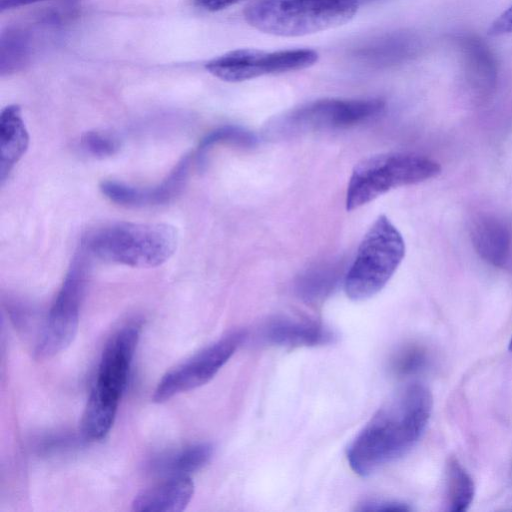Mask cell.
Listing matches in <instances>:
<instances>
[{
    "label": "cell",
    "instance_id": "1",
    "mask_svg": "<svg viewBox=\"0 0 512 512\" xmlns=\"http://www.w3.org/2000/svg\"><path fill=\"white\" fill-rule=\"evenodd\" d=\"M432 404L430 391L418 383L393 395L349 446L351 469L366 477L407 454L424 433Z\"/></svg>",
    "mask_w": 512,
    "mask_h": 512
},
{
    "label": "cell",
    "instance_id": "2",
    "mask_svg": "<svg viewBox=\"0 0 512 512\" xmlns=\"http://www.w3.org/2000/svg\"><path fill=\"white\" fill-rule=\"evenodd\" d=\"M361 0H252L243 16L254 29L280 37H301L349 22Z\"/></svg>",
    "mask_w": 512,
    "mask_h": 512
},
{
    "label": "cell",
    "instance_id": "3",
    "mask_svg": "<svg viewBox=\"0 0 512 512\" xmlns=\"http://www.w3.org/2000/svg\"><path fill=\"white\" fill-rule=\"evenodd\" d=\"M178 232L166 223L117 222L92 231L82 245L102 260L134 268L162 265L176 251Z\"/></svg>",
    "mask_w": 512,
    "mask_h": 512
},
{
    "label": "cell",
    "instance_id": "4",
    "mask_svg": "<svg viewBox=\"0 0 512 512\" xmlns=\"http://www.w3.org/2000/svg\"><path fill=\"white\" fill-rule=\"evenodd\" d=\"M441 173L440 164L414 153H382L361 160L353 169L346 192V209L355 210L391 189L417 184Z\"/></svg>",
    "mask_w": 512,
    "mask_h": 512
},
{
    "label": "cell",
    "instance_id": "5",
    "mask_svg": "<svg viewBox=\"0 0 512 512\" xmlns=\"http://www.w3.org/2000/svg\"><path fill=\"white\" fill-rule=\"evenodd\" d=\"M405 255L401 233L380 215L368 229L348 270L344 290L354 301L368 299L387 284Z\"/></svg>",
    "mask_w": 512,
    "mask_h": 512
},
{
    "label": "cell",
    "instance_id": "6",
    "mask_svg": "<svg viewBox=\"0 0 512 512\" xmlns=\"http://www.w3.org/2000/svg\"><path fill=\"white\" fill-rule=\"evenodd\" d=\"M89 252L81 244L49 311L45 326L36 345L39 359L55 356L74 340L78 325L81 302L89 277Z\"/></svg>",
    "mask_w": 512,
    "mask_h": 512
},
{
    "label": "cell",
    "instance_id": "7",
    "mask_svg": "<svg viewBox=\"0 0 512 512\" xmlns=\"http://www.w3.org/2000/svg\"><path fill=\"white\" fill-rule=\"evenodd\" d=\"M319 54L308 48L264 51L236 49L209 60L205 69L225 82H242L264 75L282 74L309 68Z\"/></svg>",
    "mask_w": 512,
    "mask_h": 512
},
{
    "label": "cell",
    "instance_id": "8",
    "mask_svg": "<svg viewBox=\"0 0 512 512\" xmlns=\"http://www.w3.org/2000/svg\"><path fill=\"white\" fill-rule=\"evenodd\" d=\"M385 107L380 98L318 99L295 108L276 123L277 132L342 129L360 124Z\"/></svg>",
    "mask_w": 512,
    "mask_h": 512
},
{
    "label": "cell",
    "instance_id": "9",
    "mask_svg": "<svg viewBox=\"0 0 512 512\" xmlns=\"http://www.w3.org/2000/svg\"><path fill=\"white\" fill-rule=\"evenodd\" d=\"M246 334L235 331L168 371L157 384L153 401L163 403L208 383L241 345Z\"/></svg>",
    "mask_w": 512,
    "mask_h": 512
},
{
    "label": "cell",
    "instance_id": "10",
    "mask_svg": "<svg viewBox=\"0 0 512 512\" xmlns=\"http://www.w3.org/2000/svg\"><path fill=\"white\" fill-rule=\"evenodd\" d=\"M140 328L138 322H132L110 338L103 350L93 387L121 399L128 382Z\"/></svg>",
    "mask_w": 512,
    "mask_h": 512
},
{
    "label": "cell",
    "instance_id": "11",
    "mask_svg": "<svg viewBox=\"0 0 512 512\" xmlns=\"http://www.w3.org/2000/svg\"><path fill=\"white\" fill-rule=\"evenodd\" d=\"M191 156L184 155L161 183L151 187H135L108 180L100 184V190L110 201L127 207H149L170 203L185 187Z\"/></svg>",
    "mask_w": 512,
    "mask_h": 512
},
{
    "label": "cell",
    "instance_id": "12",
    "mask_svg": "<svg viewBox=\"0 0 512 512\" xmlns=\"http://www.w3.org/2000/svg\"><path fill=\"white\" fill-rule=\"evenodd\" d=\"M194 494V484L189 476L171 477L166 482L143 490L132 501L137 512H181Z\"/></svg>",
    "mask_w": 512,
    "mask_h": 512
},
{
    "label": "cell",
    "instance_id": "13",
    "mask_svg": "<svg viewBox=\"0 0 512 512\" xmlns=\"http://www.w3.org/2000/svg\"><path fill=\"white\" fill-rule=\"evenodd\" d=\"M29 134L21 107L10 104L0 114V182L3 184L14 166L26 153Z\"/></svg>",
    "mask_w": 512,
    "mask_h": 512
},
{
    "label": "cell",
    "instance_id": "14",
    "mask_svg": "<svg viewBox=\"0 0 512 512\" xmlns=\"http://www.w3.org/2000/svg\"><path fill=\"white\" fill-rule=\"evenodd\" d=\"M476 252L489 264L503 267L511 253L512 235L509 226L495 216H482L472 228Z\"/></svg>",
    "mask_w": 512,
    "mask_h": 512
},
{
    "label": "cell",
    "instance_id": "15",
    "mask_svg": "<svg viewBox=\"0 0 512 512\" xmlns=\"http://www.w3.org/2000/svg\"><path fill=\"white\" fill-rule=\"evenodd\" d=\"M263 337L274 345L299 347L330 343L334 335L321 324L283 318L269 323L264 329Z\"/></svg>",
    "mask_w": 512,
    "mask_h": 512
},
{
    "label": "cell",
    "instance_id": "16",
    "mask_svg": "<svg viewBox=\"0 0 512 512\" xmlns=\"http://www.w3.org/2000/svg\"><path fill=\"white\" fill-rule=\"evenodd\" d=\"M466 66L467 81L478 94H487L496 81V64L488 47L478 38L462 35L458 38Z\"/></svg>",
    "mask_w": 512,
    "mask_h": 512
},
{
    "label": "cell",
    "instance_id": "17",
    "mask_svg": "<svg viewBox=\"0 0 512 512\" xmlns=\"http://www.w3.org/2000/svg\"><path fill=\"white\" fill-rule=\"evenodd\" d=\"M118 399L92 388L81 419V433L86 440L99 441L113 426Z\"/></svg>",
    "mask_w": 512,
    "mask_h": 512
},
{
    "label": "cell",
    "instance_id": "18",
    "mask_svg": "<svg viewBox=\"0 0 512 512\" xmlns=\"http://www.w3.org/2000/svg\"><path fill=\"white\" fill-rule=\"evenodd\" d=\"M213 455V446L209 443L189 445L177 451L156 458L151 464L152 470L168 477L189 476L205 466Z\"/></svg>",
    "mask_w": 512,
    "mask_h": 512
},
{
    "label": "cell",
    "instance_id": "19",
    "mask_svg": "<svg viewBox=\"0 0 512 512\" xmlns=\"http://www.w3.org/2000/svg\"><path fill=\"white\" fill-rule=\"evenodd\" d=\"M420 47L416 36L407 33L392 35L361 50V57L372 63H394L413 56Z\"/></svg>",
    "mask_w": 512,
    "mask_h": 512
},
{
    "label": "cell",
    "instance_id": "20",
    "mask_svg": "<svg viewBox=\"0 0 512 512\" xmlns=\"http://www.w3.org/2000/svg\"><path fill=\"white\" fill-rule=\"evenodd\" d=\"M446 505L451 512L466 511L473 501L475 485L461 463L454 457L446 464Z\"/></svg>",
    "mask_w": 512,
    "mask_h": 512
},
{
    "label": "cell",
    "instance_id": "21",
    "mask_svg": "<svg viewBox=\"0 0 512 512\" xmlns=\"http://www.w3.org/2000/svg\"><path fill=\"white\" fill-rule=\"evenodd\" d=\"M83 150L96 158L113 156L120 149L119 139L112 133L102 130L85 132L80 139Z\"/></svg>",
    "mask_w": 512,
    "mask_h": 512
},
{
    "label": "cell",
    "instance_id": "22",
    "mask_svg": "<svg viewBox=\"0 0 512 512\" xmlns=\"http://www.w3.org/2000/svg\"><path fill=\"white\" fill-rule=\"evenodd\" d=\"M254 137L247 131L235 127L224 126L209 133L199 144V153L205 152L211 146L218 143H233L248 145L254 141Z\"/></svg>",
    "mask_w": 512,
    "mask_h": 512
},
{
    "label": "cell",
    "instance_id": "23",
    "mask_svg": "<svg viewBox=\"0 0 512 512\" xmlns=\"http://www.w3.org/2000/svg\"><path fill=\"white\" fill-rule=\"evenodd\" d=\"M425 356L417 348L402 351L393 361V369L401 375L410 374L422 367Z\"/></svg>",
    "mask_w": 512,
    "mask_h": 512
},
{
    "label": "cell",
    "instance_id": "24",
    "mask_svg": "<svg viewBox=\"0 0 512 512\" xmlns=\"http://www.w3.org/2000/svg\"><path fill=\"white\" fill-rule=\"evenodd\" d=\"M512 33V5L501 13L488 28L490 36H502Z\"/></svg>",
    "mask_w": 512,
    "mask_h": 512
},
{
    "label": "cell",
    "instance_id": "25",
    "mask_svg": "<svg viewBox=\"0 0 512 512\" xmlns=\"http://www.w3.org/2000/svg\"><path fill=\"white\" fill-rule=\"evenodd\" d=\"M361 511H393V512H404L409 511L410 508L404 504L399 502H391V501H372L367 502L362 505L360 508Z\"/></svg>",
    "mask_w": 512,
    "mask_h": 512
},
{
    "label": "cell",
    "instance_id": "26",
    "mask_svg": "<svg viewBox=\"0 0 512 512\" xmlns=\"http://www.w3.org/2000/svg\"><path fill=\"white\" fill-rule=\"evenodd\" d=\"M246 0H192L197 8L208 12H217Z\"/></svg>",
    "mask_w": 512,
    "mask_h": 512
},
{
    "label": "cell",
    "instance_id": "27",
    "mask_svg": "<svg viewBox=\"0 0 512 512\" xmlns=\"http://www.w3.org/2000/svg\"><path fill=\"white\" fill-rule=\"evenodd\" d=\"M46 0H0V11L10 10Z\"/></svg>",
    "mask_w": 512,
    "mask_h": 512
},
{
    "label": "cell",
    "instance_id": "28",
    "mask_svg": "<svg viewBox=\"0 0 512 512\" xmlns=\"http://www.w3.org/2000/svg\"><path fill=\"white\" fill-rule=\"evenodd\" d=\"M509 350L512 351V335H511V339L509 341Z\"/></svg>",
    "mask_w": 512,
    "mask_h": 512
}]
</instances>
